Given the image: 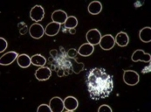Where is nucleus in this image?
<instances>
[{
	"label": "nucleus",
	"mask_w": 151,
	"mask_h": 112,
	"mask_svg": "<svg viewBox=\"0 0 151 112\" xmlns=\"http://www.w3.org/2000/svg\"><path fill=\"white\" fill-rule=\"evenodd\" d=\"M86 83L90 97L94 101L105 99L114 90L113 76L104 68L94 67L86 75Z\"/></svg>",
	"instance_id": "nucleus-1"
},
{
	"label": "nucleus",
	"mask_w": 151,
	"mask_h": 112,
	"mask_svg": "<svg viewBox=\"0 0 151 112\" xmlns=\"http://www.w3.org/2000/svg\"><path fill=\"white\" fill-rule=\"evenodd\" d=\"M123 81L129 86H134L140 81L139 74L134 70H125L123 73Z\"/></svg>",
	"instance_id": "nucleus-2"
},
{
	"label": "nucleus",
	"mask_w": 151,
	"mask_h": 112,
	"mask_svg": "<svg viewBox=\"0 0 151 112\" xmlns=\"http://www.w3.org/2000/svg\"><path fill=\"white\" fill-rule=\"evenodd\" d=\"M101 34L99 30L97 29H91L86 33V40L87 43L93 46L97 45L100 43L101 39Z\"/></svg>",
	"instance_id": "nucleus-3"
},
{
	"label": "nucleus",
	"mask_w": 151,
	"mask_h": 112,
	"mask_svg": "<svg viewBox=\"0 0 151 112\" xmlns=\"http://www.w3.org/2000/svg\"><path fill=\"white\" fill-rule=\"evenodd\" d=\"M131 59L134 62H138V61H143V62H150L151 56L150 53H145L143 50L142 49H138L135 50L132 56Z\"/></svg>",
	"instance_id": "nucleus-4"
},
{
	"label": "nucleus",
	"mask_w": 151,
	"mask_h": 112,
	"mask_svg": "<svg viewBox=\"0 0 151 112\" xmlns=\"http://www.w3.org/2000/svg\"><path fill=\"white\" fill-rule=\"evenodd\" d=\"M49 106L52 112H61L65 109L64 106V101L59 97V96H54L50 100Z\"/></svg>",
	"instance_id": "nucleus-5"
},
{
	"label": "nucleus",
	"mask_w": 151,
	"mask_h": 112,
	"mask_svg": "<svg viewBox=\"0 0 151 112\" xmlns=\"http://www.w3.org/2000/svg\"><path fill=\"white\" fill-rule=\"evenodd\" d=\"M30 17L33 21L40 22L45 17V11L41 5H35L30 12Z\"/></svg>",
	"instance_id": "nucleus-6"
},
{
	"label": "nucleus",
	"mask_w": 151,
	"mask_h": 112,
	"mask_svg": "<svg viewBox=\"0 0 151 112\" xmlns=\"http://www.w3.org/2000/svg\"><path fill=\"white\" fill-rule=\"evenodd\" d=\"M99 44L103 50H111L115 45V40L111 34H106L101 37Z\"/></svg>",
	"instance_id": "nucleus-7"
},
{
	"label": "nucleus",
	"mask_w": 151,
	"mask_h": 112,
	"mask_svg": "<svg viewBox=\"0 0 151 112\" xmlns=\"http://www.w3.org/2000/svg\"><path fill=\"white\" fill-rule=\"evenodd\" d=\"M44 33H45V30H44L43 26L40 24H38V23L32 24L30 26V28H29V33H30V35L32 38L37 39V40L42 38V36L44 35Z\"/></svg>",
	"instance_id": "nucleus-8"
},
{
	"label": "nucleus",
	"mask_w": 151,
	"mask_h": 112,
	"mask_svg": "<svg viewBox=\"0 0 151 112\" xmlns=\"http://www.w3.org/2000/svg\"><path fill=\"white\" fill-rule=\"evenodd\" d=\"M18 57H19L18 53L13 52V51L8 52V53H6L5 54H4V55L1 56V58H0V64H1L2 66L10 65V64H12L15 60H17Z\"/></svg>",
	"instance_id": "nucleus-9"
},
{
	"label": "nucleus",
	"mask_w": 151,
	"mask_h": 112,
	"mask_svg": "<svg viewBox=\"0 0 151 112\" xmlns=\"http://www.w3.org/2000/svg\"><path fill=\"white\" fill-rule=\"evenodd\" d=\"M52 75V71L49 67H40L35 72V77L39 81H46Z\"/></svg>",
	"instance_id": "nucleus-10"
},
{
	"label": "nucleus",
	"mask_w": 151,
	"mask_h": 112,
	"mask_svg": "<svg viewBox=\"0 0 151 112\" xmlns=\"http://www.w3.org/2000/svg\"><path fill=\"white\" fill-rule=\"evenodd\" d=\"M67 18H68V16H67L66 12H64V11H62V10H57V11L53 12L52 14V22L58 23L60 25L65 24Z\"/></svg>",
	"instance_id": "nucleus-11"
},
{
	"label": "nucleus",
	"mask_w": 151,
	"mask_h": 112,
	"mask_svg": "<svg viewBox=\"0 0 151 112\" xmlns=\"http://www.w3.org/2000/svg\"><path fill=\"white\" fill-rule=\"evenodd\" d=\"M64 106L67 111H74L79 106L78 100L73 96H67L64 100Z\"/></svg>",
	"instance_id": "nucleus-12"
},
{
	"label": "nucleus",
	"mask_w": 151,
	"mask_h": 112,
	"mask_svg": "<svg viewBox=\"0 0 151 112\" xmlns=\"http://www.w3.org/2000/svg\"><path fill=\"white\" fill-rule=\"evenodd\" d=\"M60 24L55 22H51L46 25V27L45 29V33L48 36H55L60 32Z\"/></svg>",
	"instance_id": "nucleus-13"
},
{
	"label": "nucleus",
	"mask_w": 151,
	"mask_h": 112,
	"mask_svg": "<svg viewBox=\"0 0 151 112\" xmlns=\"http://www.w3.org/2000/svg\"><path fill=\"white\" fill-rule=\"evenodd\" d=\"M114 40H115V43L117 45L122 46V47H124V46H128V44H129V35L126 33L121 32V33H119L116 35Z\"/></svg>",
	"instance_id": "nucleus-14"
},
{
	"label": "nucleus",
	"mask_w": 151,
	"mask_h": 112,
	"mask_svg": "<svg viewBox=\"0 0 151 112\" xmlns=\"http://www.w3.org/2000/svg\"><path fill=\"white\" fill-rule=\"evenodd\" d=\"M102 11V4L99 1H93L88 4V12L92 15L100 14Z\"/></svg>",
	"instance_id": "nucleus-15"
},
{
	"label": "nucleus",
	"mask_w": 151,
	"mask_h": 112,
	"mask_svg": "<svg viewBox=\"0 0 151 112\" xmlns=\"http://www.w3.org/2000/svg\"><path fill=\"white\" fill-rule=\"evenodd\" d=\"M93 50H94L93 46L89 43H86L81 46V47L78 50V53L83 57H87V56H90L93 53Z\"/></svg>",
	"instance_id": "nucleus-16"
},
{
	"label": "nucleus",
	"mask_w": 151,
	"mask_h": 112,
	"mask_svg": "<svg viewBox=\"0 0 151 112\" xmlns=\"http://www.w3.org/2000/svg\"><path fill=\"white\" fill-rule=\"evenodd\" d=\"M151 28L150 26L144 27L142 28L140 32H139V38L140 40L144 42V43H150L151 41Z\"/></svg>",
	"instance_id": "nucleus-17"
},
{
	"label": "nucleus",
	"mask_w": 151,
	"mask_h": 112,
	"mask_svg": "<svg viewBox=\"0 0 151 112\" xmlns=\"http://www.w3.org/2000/svg\"><path fill=\"white\" fill-rule=\"evenodd\" d=\"M18 64L19 67H23V68H26V67H30V65L32 64V61L31 58L27 55V54H20L19 55L18 59H17Z\"/></svg>",
	"instance_id": "nucleus-18"
},
{
	"label": "nucleus",
	"mask_w": 151,
	"mask_h": 112,
	"mask_svg": "<svg viewBox=\"0 0 151 112\" xmlns=\"http://www.w3.org/2000/svg\"><path fill=\"white\" fill-rule=\"evenodd\" d=\"M32 64L34 66L38 67H43L44 65L46 63V59L41 54H35L31 58Z\"/></svg>",
	"instance_id": "nucleus-19"
},
{
	"label": "nucleus",
	"mask_w": 151,
	"mask_h": 112,
	"mask_svg": "<svg viewBox=\"0 0 151 112\" xmlns=\"http://www.w3.org/2000/svg\"><path fill=\"white\" fill-rule=\"evenodd\" d=\"M78 25V20L74 17V16H70L67 18L66 21L65 22V26L66 28L72 29V28H75Z\"/></svg>",
	"instance_id": "nucleus-20"
},
{
	"label": "nucleus",
	"mask_w": 151,
	"mask_h": 112,
	"mask_svg": "<svg viewBox=\"0 0 151 112\" xmlns=\"http://www.w3.org/2000/svg\"><path fill=\"white\" fill-rule=\"evenodd\" d=\"M72 68H73V73H75V74H80V73L84 69V63L74 61V62H73V64H72Z\"/></svg>",
	"instance_id": "nucleus-21"
},
{
	"label": "nucleus",
	"mask_w": 151,
	"mask_h": 112,
	"mask_svg": "<svg viewBox=\"0 0 151 112\" xmlns=\"http://www.w3.org/2000/svg\"><path fill=\"white\" fill-rule=\"evenodd\" d=\"M18 27L19 29V33H20L21 35H24V34L27 33V32H29V28H28L27 25L24 22H23V21L18 24Z\"/></svg>",
	"instance_id": "nucleus-22"
},
{
	"label": "nucleus",
	"mask_w": 151,
	"mask_h": 112,
	"mask_svg": "<svg viewBox=\"0 0 151 112\" xmlns=\"http://www.w3.org/2000/svg\"><path fill=\"white\" fill-rule=\"evenodd\" d=\"M0 41H1V46H0V53H3L8 46L6 40H4V38H0Z\"/></svg>",
	"instance_id": "nucleus-23"
},
{
	"label": "nucleus",
	"mask_w": 151,
	"mask_h": 112,
	"mask_svg": "<svg viewBox=\"0 0 151 112\" xmlns=\"http://www.w3.org/2000/svg\"><path fill=\"white\" fill-rule=\"evenodd\" d=\"M38 111L52 112L51 111V109H50V106H49V105H47V104H41V105H40V106H39V108H38Z\"/></svg>",
	"instance_id": "nucleus-24"
},
{
	"label": "nucleus",
	"mask_w": 151,
	"mask_h": 112,
	"mask_svg": "<svg viewBox=\"0 0 151 112\" xmlns=\"http://www.w3.org/2000/svg\"><path fill=\"white\" fill-rule=\"evenodd\" d=\"M78 54V51L75 49V48H71L69 49V51L67 52V55L70 57V58H75Z\"/></svg>",
	"instance_id": "nucleus-25"
},
{
	"label": "nucleus",
	"mask_w": 151,
	"mask_h": 112,
	"mask_svg": "<svg viewBox=\"0 0 151 112\" xmlns=\"http://www.w3.org/2000/svg\"><path fill=\"white\" fill-rule=\"evenodd\" d=\"M113 111V110L111 109V107H109L107 104H104V105H101L99 109H98V111L101 112V111Z\"/></svg>",
	"instance_id": "nucleus-26"
},
{
	"label": "nucleus",
	"mask_w": 151,
	"mask_h": 112,
	"mask_svg": "<svg viewBox=\"0 0 151 112\" xmlns=\"http://www.w3.org/2000/svg\"><path fill=\"white\" fill-rule=\"evenodd\" d=\"M50 55H51L52 57L55 58V57L58 55V52H57V50H56V49H52V50H51V51H50Z\"/></svg>",
	"instance_id": "nucleus-27"
},
{
	"label": "nucleus",
	"mask_w": 151,
	"mask_h": 112,
	"mask_svg": "<svg viewBox=\"0 0 151 112\" xmlns=\"http://www.w3.org/2000/svg\"><path fill=\"white\" fill-rule=\"evenodd\" d=\"M57 75L59 76V77H63L64 75H65V73H64V70L63 69H59L58 71H57Z\"/></svg>",
	"instance_id": "nucleus-28"
},
{
	"label": "nucleus",
	"mask_w": 151,
	"mask_h": 112,
	"mask_svg": "<svg viewBox=\"0 0 151 112\" xmlns=\"http://www.w3.org/2000/svg\"><path fill=\"white\" fill-rule=\"evenodd\" d=\"M69 33H70L71 34H74V33H76V30H75V28L69 29Z\"/></svg>",
	"instance_id": "nucleus-29"
},
{
	"label": "nucleus",
	"mask_w": 151,
	"mask_h": 112,
	"mask_svg": "<svg viewBox=\"0 0 151 112\" xmlns=\"http://www.w3.org/2000/svg\"><path fill=\"white\" fill-rule=\"evenodd\" d=\"M53 61V57L51 56V57L49 58V61Z\"/></svg>",
	"instance_id": "nucleus-30"
}]
</instances>
